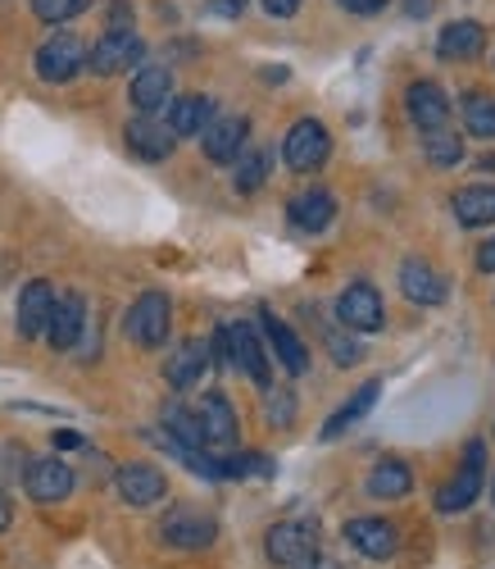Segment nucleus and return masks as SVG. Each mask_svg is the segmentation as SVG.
<instances>
[{"label": "nucleus", "instance_id": "obj_1", "mask_svg": "<svg viewBox=\"0 0 495 569\" xmlns=\"http://www.w3.org/2000/svg\"><path fill=\"white\" fill-rule=\"evenodd\" d=\"M264 551H269V560L277 569H314L319 533H314V525H305V519H282V525L269 529Z\"/></svg>", "mask_w": 495, "mask_h": 569}, {"label": "nucleus", "instance_id": "obj_2", "mask_svg": "<svg viewBox=\"0 0 495 569\" xmlns=\"http://www.w3.org/2000/svg\"><path fill=\"white\" fill-rule=\"evenodd\" d=\"M128 338L141 347V351H160L169 342V328H173V306L164 292H141L123 319Z\"/></svg>", "mask_w": 495, "mask_h": 569}, {"label": "nucleus", "instance_id": "obj_3", "mask_svg": "<svg viewBox=\"0 0 495 569\" xmlns=\"http://www.w3.org/2000/svg\"><path fill=\"white\" fill-rule=\"evenodd\" d=\"M482 456H486V447L482 442H468L459 473H455L451 483H441V492H436V510L441 515H459V510H468L486 492V460Z\"/></svg>", "mask_w": 495, "mask_h": 569}, {"label": "nucleus", "instance_id": "obj_4", "mask_svg": "<svg viewBox=\"0 0 495 569\" xmlns=\"http://www.w3.org/2000/svg\"><path fill=\"white\" fill-rule=\"evenodd\" d=\"M214 538H219V519L195 510V506L169 510L164 525H160V542L178 547V551H205V547H214Z\"/></svg>", "mask_w": 495, "mask_h": 569}, {"label": "nucleus", "instance_id": "obj_5", "mask_svg": "<svg viewBox=\"0 0 495 569\" xmlns=\"http://www.w3.org/2000/svg\"><path fill=\"white\" fill-rule=\"evenodd\" d=\"M327 156H332V137H327V128H323L319 119L291 123V132H286V141H282V160H286V169H295V173H314V169L327 164Z\"/></svg>", "mask_w": 495, "mask_h": 569}, {"label": "nucleus", "instance_id": "obj_6", "mask_svg": "<svg viewBox=\"0 0 495 569\" xmlns=\"http://www.w3.org/2000/svg\"><path fill=\"white\" fill-rule=\"evenodd\" d=\"M336 319H341V328H351V333H382V323H386L382 292L373 282H351V288L336 297Z\"/></svg>", "mask_w": 495, "mask_h": 569}, {"label": "nucleus", "instance_id": "obj_7", "mask_svg": "<svg viewBox=\"0 0 495 569\" xmlns=\"http://www.w3.org/2000/svg\"><path fill=\"white\" fill-rule=\"evenodd\" d=\"M141 60H145V41L137 32H105L87 51V69L95 78H114L123 69H141Z\"/></svg>", "mask_w": 495, "mask_h": 569}, {"label": "nucleus", "instance_id": "obj_8", "mask_svg": "<svg viewBox=\"0 0 495 569\" xmlns=\"http://www.w3.org/2000/svg\"><path fill=\"white\" fill-rule=\"evenodd\" d=\"M228 356H232V369H241L251 383H260L264 392L273 388V365H269V347L264 338L255 333V323H232L228 328Z\"/></svg>", "mask_w": 495, "mask_h": 569}, {"label": "nucleus", "instance_id": "obj_9", "mask_svg": "<svg viewBox=\"0 0 495 569\" xmlns=\"http://www.w3.org/2000/svg\"><path fill=\"white\" fill-rule=\"evenodd\" d=\"M87 69V46L82 37L73 32H55L51 41H41V51H37V78L41 82H69Z\"/></svg>", "mask_w": 495, "mask_h": 569}, {"label": "nucleus", "instance_id": "obj_10", "mask_svg": "<svg viewBox=\"0 0 495 569\" xmlns=\"http://www.w3.org/2000/svg\"><path fill=\"white\" fill-rule=\"evenodd\" d=\"M73 469L60 460V456H41V460H28V469H23V488H28V497L37 501V506H55V501H64L69 492H73Z\"/></svg>", "mask_w": 495, "mask_h": 569}, {"label": "nucleus", "instance_id": "obj_11", "mask_svg": "<svg viewBox=\"0 0 495 569\" xmlns=\"http://www.w3.org/2000/svg\"><path fill=\"white\" fill-rule=\"evenodd\" d=\"M114 488H119L123 506H132V510L160 506V501L169 497V479H164V469L145 465V460H137V465H123V469H119V479H114Z\"/></svg>", "mask_w": 495, "mask_h": 569}, {"label": "nucleus", "instance_id": "obj_12", "mask_svg": "<svg viewBox=\"0 0 495 569\" xmlns=\"http://www.w3.org/2000/svg\"><path fill=\"white\" fill-rule=\"evenodd\" d=\"M245 137H251V119L245 114H214L210 128L201 132V147L214 164H232L245 151Z\"/></svg>", "mask_w": 495, "mask_h": 569}, {"label": "nucleus", "instance_id": "obj_13", "mask_svg": "<svg viewBox=\"0 0 495 569\" xmlns=\"http://www.w3.org/2000/svg\"><path fill=\"white\" fill-rule=\"evenodd\" d=\"M345 542H351L360 556H368V560H386V556H395V547H401V529H395L391 519L360 515V519L345 525Z\"/></svg>", "mask_w": 495, "mask_h": 569}, {"label": "nucleus", "instance_id": "obj_14", "mask_svg": "<svg viewBox=\"0 0 495 569\" xmlns=\"http://www.w3.org/2000/svg\"><path fill=\"white\" fill-rule=\"evenodd\" d=\"M123 137H128V151L137 156V160H169L173 156V147H178V137L169 132V123L164 119H155V114H137L128 128H123Z\"/></svg>", "mask_w": 495, "mask_h": 569}, {"label": "nucleus", "instance_id": "obj_15", "mask_svg": "<svg viewBox=\"0 0 495 569\" xmlns=\"http://www.w3.org/2000/svg\"><path fill=\"white\" fill-rule=\"evenodd\" d=\"M82 328H87V297L82 292H64L55 297L51 323H46V338H51L55 351H73L82 342Z\"/></svg>", "mask_w": 495, "mask_h": 569}, {"label": "nucleus", "instance_id": "obj_16", "mask_svg": "<svg viewBox=\"0 0 495 569\" xmlns=\"http://www.w3.org/2000/svg\"><path fill=\"white\" fill-rule=\"evenodd\" d=\"M195 419H201V433H205V451H223L236 442V410L223 392H205L201 406H195Z\"/></svg>", "mask_w": 495, "mask_h": 569}, {"label": "nucleus", "instance_id": "obj_17", "mask_svg": "<svg viewBox=\"0 0 495 569\" xmlns=\"http://www.w3.org/2000/svg\"><path fill=\"white\" fill-rule=\"evenodd\" d=\"M401 292L414 301V306H441L445 297H451V282L441 278V269H432L427 260L410 256L401 264Z\"/></svg>", "mask_w": 495, "mask_h": 569}, {"label": "nucleus", "instance_id": "obj_18", "mask_svg": "<svg viewBox=\"0 0 495 569\" xmlns=\"http://www.w3.org/2000/svg\"><path fill=\"white\" fill-rule=\"evenodd\" d=\"M128 97H132L137 114H160L173 101V73H169V64H141Z\"/></svg>", "mask_w": 495, "mask_h": 569}, {"label": "nucleus", "instance_id": "obj_19", "mask_svg": "<svg viewBox=\"0 0 495 569\" xmlns=\"http://www.w3.org/2000/svg\"><path fill=\"white\" fill-rule=\"evenodd\" d=\"M51 310H55V288L46 278H32L28 288L19 292V338H41L46 323H51Z\"/></svg>", "mask_w": 495, "mask_h": 569}, {"label": "nucleus", "instance_id": "obj_20", "mask_svg": "<svg viewBox=\"0 0 495 569\" xmlns=\"http://www.w3.org/2000/svg\"><path fill=\"white\" fill-rule=\"evenodd\" d=\"M260 328H264V347H273V356L282 360L286 373H305L310 369V351L305 342L291 333V323H282L273 310H260Z\"/></svg>", "mask_w": 495, "mask_h": 569}, {"label": "nucleus", "instance_id": "obj_21", "mask_svg": "<svg viewBox=\"0 0 495 569\" xmlns=\"http://www.w3.org/2000/svg\"><path fill=\"white\" fill-rule=\"evenodd\" d=\"M214 114H219L214 97H205V91H186V97L169 101V132L173 137H201Z\"/></svg>", "mask_w": 495, "mask_h": 569}, {"label": "nucleus", "instance_id": "obj_22", "mask_svg": "<svg viewBox=\"0 0 495 569\" xmlns=\"http://www.w3.org/2000/svg\"><path fill=\"white\" fill-rule=\"evenodd\" d=\"M286 219H291V228H301V232H323L336 219V197L323 192V187H310V192L286 201Z\"/></svg>", "mask_w": 495, "mask_h": 569}, {"label": "nucleus", "instance_id": "obj_23", "mask_svg": "<svg viewBox=\"0 0 495 569\" xmlns=\"http://www.w3.org/2000/svg\"><path fill=\"white\" fill-rule=\"evenodd\" d=\"M205 369H210V347H205V342H182V347L164 360V378H169V388H178V392H186V388L201 383Z\"/></svg>", "mask_w": 495, "mask_h": 569}, {"label": "nucleus", "instance_id": "obj_24", "mask_svg": "<svg viewBox=\"0 0 495 569\" xmlns=\"http://www.w3.org/2000/svg\"><path fill=\"white\" fill-rule=\"evenodd\" d=\"M482 46H486V32H482V23H473V19H459V23H445L441 28V37H436V56L441 60H477L482 56Z\"/></svg>", "mask_w": 495, "mask_h": 569}, {"label": "nucleus", "instance_id": "obj_25", "mask_svg": "<svg viewBox=\"0 0 495 569\" xmlns=\"http://www.w3.org/2000/svg\"><path fill=\"white\" fill-rule=\"evenodd\" d=\"M405 106H410V119L418 123V132L451 123V97H445L436 82H414L410 97H405Z\"/></svg>", "mask_w": 495, "mask_h": 569}, {"label": "nucleus", "instance_id": "obj_26", "mask_svg": "<svg viewBox=\"0 0 495 569\" xmlns=\"http://www.w3.org/2000/svg\"><path fill=\"white\" fill-rule=\"evenodd\" d=\"M368 497H377V501H405L410 497V488H414V473H410V465L405 460H395V456H386V460H377L373 469H368Z\"/></svg>", "mask_w": 495, "mask_h": 569}, {"label": "nucleus", "instance_id": "obj_27", "mask_svg": "<svg viewBox=\"0 0 495 569\" xmlns=\"http://www.w3.org/2000/svg\"><path fill=\"white\" fill-rule=\"evenodd\" d=\"M455 219L464 228L495 223V187L491 182H473V187H464V192H455Z\"/></svg>", "mask_w": 495, "mask_h": 569}, {"label": "nucleus", "instance_id": "obj_28", "mask_svg": "<svg viewBox=\"0 0 495 569\" xmlns=\"http://www.w3.org/2000/svg\"><path fill=\"white\" fill-rule=\"evenodd\" d=\"M377 397H382V383H364V388H360L351 401H345V406H341V410H336V415L323 423V442L341 438L345 429H355V423H360V419H364V415L377 406Z\"/></svg>", "mask_w": 495, "mask_h": 569}, {"label": "nucleus", "instance_id": "obj_29", "mask_svg": "<svg viewBox=\"0 0 495 569\" xmlns=\"http://www.w3.org/2000/svg\"><path fill=\"white\" fill-rule=\"evenodd\" d=\"M423 156H427V164H436V169H455V164L464 160V132H455L451 123L427 128V132H423Z\"/></svg>", "mask_w": 495, "mask_h": 569}, {"label": "nucleus", "instance_id": "obj_30", "mask_svg": "<svg viewBox=\"0 0 495 569\" xmlns=\"http://www.w3.org/2000/svg\"><path fill=\"white\" fill-rule=\"evenodd\" d=\"M464 128H468V137L495 141V97H486V91H468L464 97Z\"/></svg>", "mask_w": 495, "mask_h": 569}, {"label": "nucleus", "instance_id": "obj_31", "mask_svg": "<svg viewBox=\"0 0 495 569\" xmlns=\"http://www.w3.org/2000/svg\"><path fill=\"white\" fill-rule=\"evenodd\" d=\"M236 192H260L264 187V178H269V151H241L236 160Z\"/></svg>", "mask_w": 495, "mask_h": 569}, {"label": "nucleus", "instance_id": "obj_32", "mask_svg": "<svg viewBox=\"0 0 495 569\" xmlns=\"http://www.w3.org/2000/svg\"><path fill=\"white\" fill-rule=\"evenodd\" d=\"M32 10L41 23H69L82 10H91V0H32Z\"/></svg>", "mask_w": 495, "mask_h": 569}, {"label": "nucleus", "instance_id": "obj_33", "mask_svg": "<svg viewBox=\"0 0 495 569\" xmlns=\"http://www.w3.org/2000/svg\"><path fill=\"white\" fill-rule=\"evenodd\" d=\"M269 392H273V397H269V419L277 423V429H286L291 415H295V401H291L286 388H269Z\"/></svg>", "mask_w": 495, "mask_h": 569}, {"label": "nucleus", "instance_id": "obj_34", "mask_svg": "<svg viewBox=\"0 0 495 569\" xmlns=\"http://www.w3.org/2000/svg\"><path fill=\"white\" fill-rule=\"evenodd\" d=\"M327 347H332V360L336 365H360V342H351V338H336V333H327Z\"/></svg>", "mask_w": 495, "mask_h": 569}, {"label": "nucleus", "instance_id": "obj_35", "mask_svg": "<svg viewBox=\"0 0 495 569\" xmlns=\"http://www.w3.org/2000/svg\"><path fill=\"white\" fill-rule=\"evenodd\" d=\"M110 32H132V10H128V0H114V6H110Z\"/></svg>", "mask_w": 495, "mask_h": 569}, {"label": "nucleus", "instance_id": "obj_36", "mask_svg": "<svg viewBox=\"0 0 495 569\" xmlns=\"http://www.w3.org/2000/svg\"><path fill=\"white\" fill-rule=\"evenodd\" d=\"M336 6L351 14H377V10H386V0H336Z\"/></svg>", "mask_w": 495, "mask_h": 569}, {"label": "nucleus", "instance_id": "obj_37", "mask_svg": "<svg viewBox=\"0 0 495 569\" xmlns=\"http://www.w3.org/2000/svg\"><path fill=\"white\" fill-rule=\"evenodd\" d=\"M264 10H269L273 19H291L295 10H301V0H264Z\"/></svg>", "mask_w": 495, "mask_h": 569}, {"label": "nucleus", "instance_id": "obj_38", "mask_svg": "<svg viewBox=\"0 0 495 569\" xmlns=\"http://www.w3.org/2000/svg\"><path fill=\"white\" fill-rule=\"evenodd\" d=\"M477 269H482V273H495V237H491V242H482V251H477Z\"/></svg>", "mask_w": 495, "mask_h": 569}, {"label": "nucleus", "instance_id": "obj_39", "mask_svg": "<svg viewBox=\"0 0 495 569\" xmlns=\"http://www.w3.org/2000/svg\"><path fill=\"white\" fill-rule=\"evenodd\" d=\"M10 519H14V506H10V492H0V533L10 529Z\"/></svg>", "mask_w": 495, "mask_h": 569}, {"label": "nucleus", "instance_id": "obj_40", "mask_svg": "<svg viewBox=\"0 0 495 569\" xmlns=\"http://www.w3.org/2000/svg\"><path fill=\"white\" fill-rule=\"evenodd\" d=\"M55 447H60V451H73V447H82V438L69 433V429H60V433H55Z\"/></svg>", "mask_w": 495, "mask_h": 569}, {"label": "nucleus", "instance_id": "obj_41", "mask_svg": "<svg viewBox=\"0 0 495 569\" xmlns=\"http://www.w3.org/2000/svg\"><path fill=\"white\" fill-rule=\"evenodd\" d=\"M432 6H436V0H405V10H410V14H427Z\"/></svg>", "mask_w": 495, "mask_h": 569}, {"label": "nucleus", "instance_id": "obj_42", "mask_svg": "<svg viewBox=\"0 0 495 569\" xmlns=\"http://www.w3.org/2000/svg\"><path fill=\"white\" fill-rule=\"evenodd\" d=\"M491 501H495V479H491Z\"/></svg>", "mask_w": 495, "mask_h": 569}]
</instances>
